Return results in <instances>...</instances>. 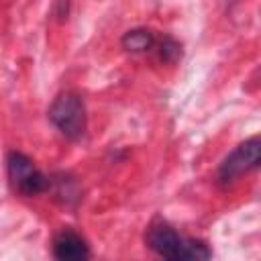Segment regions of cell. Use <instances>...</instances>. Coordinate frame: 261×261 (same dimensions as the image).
Returning <instances> with one entry per match:
<instances>
[{"instance_id": "obj_1", "label": "cell", "mask_w": 261, "mask_h": 261, "mask_svg": "<svg viewBox=\"0 0 261 261\" xmlns=\"http://www.w3.org/2000/svg\"><path fill=\"white\" fill-rule=\"evenodd\" d=\"M145 243L153 253L171 261H194L212 257V251L204 241L184 237L163 220H155L149 224L145 232Z\"/></svg>"}, {"instance_id": "obj_4", "label": "cell", "mask_w": 261, "mask_h": 261, "mask_svg": "<svg viewBox=\"0 0 261 261\" xmlns=\"http://www.w3.org/2000/svg\"><path fill=\"white\" fill-rule=\"evenodd\" d=\"M259 159H261V145L257 137L247 139L245 143H241L218 167V184L228 186L232 181H237L239 177H243L245 173L253 171L259 167Z\"/></svg>"}, {"instance_id": "obj_8", "label": "cell", "mask_w": 261, "mask_h": 261, "mask_svg": "<svg viewBox=\"0 0 261 261\" xmlns=\"http://www.w3.org/2000/svg\"><path fill=\"white\" fill-rule=\"evenodd\" d=\"M155 49H157V53H159V59L165 61V63H173V61H177V59L181 57V47H179V43H177L175 39H171V37H163V39L155 45Z\"/></svg>"}, {"instance_id": "obj_5", "label": "cell", "mask_w": 261, "mask_h": 261, "mask_svg": "<svg viewBox=\"0 0 261 261\" xmlns=\"http://www.w3.org/2000/svg\"><path fill=\"white\" fill-rule=\"evenodd\" d=\"M53 255L61 261H84L90 257V247L75 230L63 228L53 239Z\"/></svg>"}, {"instance_id": "obj_6", "label": "cell", "mask_w": 261, "mask_h": 261, "mask_svg": "<svg viewBox=\"0 0 261 261\" xmlns=\"http://www.w3.org/2000/svg\"><path fill=\"white\" fill-rule=\"evenodd\" d=\"M120 45L128 53H147V51H153L155 49L157 37L149 29H130V31H126L122 35Z\"/></svg>"}, {"instance_id": "obj_7", "label": "cell", "mask_w": 261, "mask_h": 261, "mask_svg": "<svg viewBox=\"0 0 261 261\" xmlns=\"http://www.w3.org/2000/svg\"><path fill=\"white\" fill-rule=\"evenodd\" d=\"M51 184H55V194L65 202V204H71V202H75L80 196V192H77V186H75V181H73V177H69V175H65V173H59L57 177H53L51 179Z\"/></svg>"}, {"instance_id": "obj_3", "label": "cell", "mask_w": 261, "mask_h": 261, "mask_svg": "<svg viewBox=\"0 0 261 261\" xmlns=\"http://www.w3.org/2000/svg\"><path fill=\"white\" fill-rule=\"evenodd\" d=\"M6 171L8 181L12 190L20 196L33 198L49 190L51 177H47L43 171H39L31 157H27L20 151H10L6 157Z\"/></svg>"}, {"instance_id": "obj_2", "label": "cell", "mask_w": 261, "mask_h": 261, "mask_svg": "<svg viewBox=\"0 0 261 261\" xmlns=\"http://www.w3.org/2000/svg\"><path fill=\"white\" fill-rule=\"evenodd\" d=\"M49 120L65 139L69 141L82 139L88 126V114L82 96L69 90L61 92L49 108Z\"/></svg>"}]
</instances>
